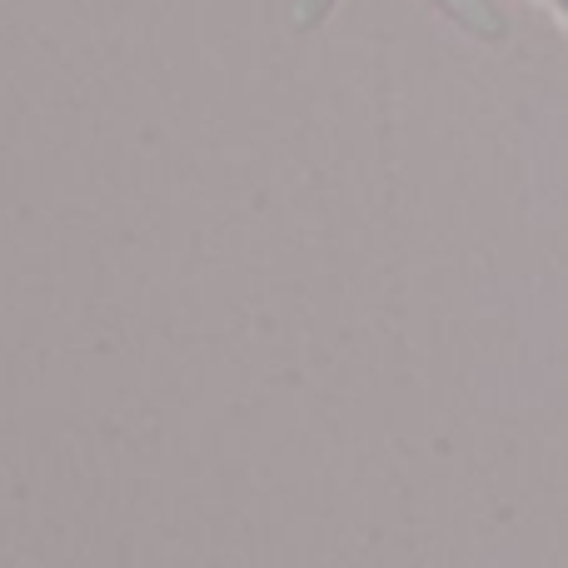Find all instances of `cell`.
<instances>
[{"instance_id": "6da1fadb", "label": "cell", "mask_w": 568, "mask_h": 568, "mask_svg": "<svg viewBox=\"0 0 568 568\" xmlns=\"http://www.w3.org/2000/svg\"><path fill=\"white\" fill-rule=\"evenodd\" d=\"M559 6H564V10H568V0H559Z\"/></svg>"}]
</instances>
